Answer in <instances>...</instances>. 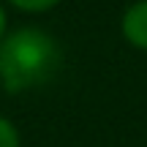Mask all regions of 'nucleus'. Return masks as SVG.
<instances>
[{"instance_id": "1", "label": "nucleus", "mask_w": 147, "mask_h": 147, "mask_svg": "<svg viewBox=\"0 0 147 147\" xmlns=\"http://www.w3.org/2000/svg\"><path fill=\"white\" fill-rule=\"evenodd\" d=\"M63 63L60 44L41 27H16L0 41V84L8 93L41 87Z\"/></svg>"}, {"instance_id": "3", "label": "nucleus", "mask_w": 147, "mask_h": 147, "mask_svg": "<svg viewBox=\"0 0 147 147\" xmlns=\"http://www.w3.org/2000/svg\"><path fill=\"white\" fill-rule=\"evenodd\" d=\"M8 3L19 11H27V14H44V11L55 8L60 0H8Z\"/></svg>"}, {"instance_id": "6", "label": "nucleus", "mask_w": 147, "mask_h": 147, "mask_svg": "<svg viewBox=\"0 0 147 147\" xmlns=\"http://www.w3.org/2000/svg\"><path fill=\"white\" fill-rule=\"evenodd\" d=\"M0 90H3V84H0Z\"/></svg>"}, {"instance_id": "2", "label": "nucleus", "mask_w": 147, "mask_h": 147, "mask_svg": "<svg viewBox=\"0 0 147 147\" xmlns=\"http://www.w3.org/2000/svg\"><path fill=\"white\" fill-rule=\"evenodd\" d=\"M120 30L131 47L147 52V0H136V3H131L125 8Z\"/></svg>"}, {"instance_id": "4", "label": "nucleus", "mask_w": 147, "mask_h": 147, "mask_svg": "<svg viewBox=\"0 0 147 147\" xmlns=\"http://www.w3.org/2000/svg\"><path fill=\"white\" fill-rule=\"evenodd\" d=\"M0 147H19V131L5 117H0Z\"/></svg>"}, {"instance_id": "5", "label": "nucleus", "mask_w": 147, "mask_h": 147, "mask_svg": "<svg viewBox=\"0 0 147 147\" xmlns=\"http://www.w3.org/2000/svg\"><path fill=\"white\" fill-rule=\"evenodd\" d=\"M5 25H8V19H5V11H3V5H0V41L5 38Z\"/></svg>"}]
</instances>
